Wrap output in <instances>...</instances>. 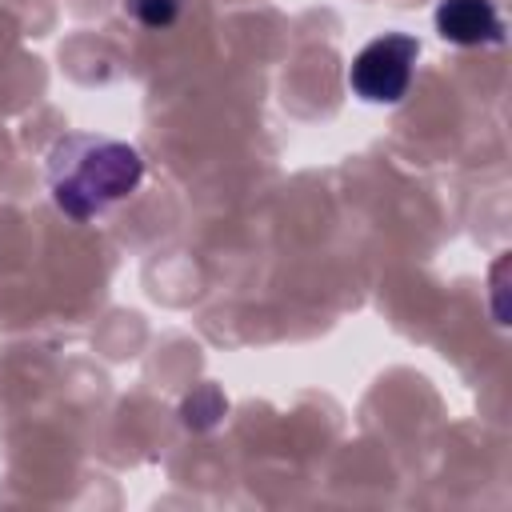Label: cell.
Listing matches in <instances>:
<instances>
[{
  "mask_svg": "<svg viewBox=\"0 0 512 512\" xmlns=\"http://www.w3.org/2000/svg\"><path fill=\"white\" fill-rule=\"evenodd\" d=\"M184 0H124V12H132L144 28H168L176 24Z\"/></svg>",
  "mask_w": 512,
  "mask_h": 512,
  "instance_id": "4",
  "label": "cell"
},
{
  "mask_svg": "<svg viewBox=\"0 0 512 512\" xmlns=\"http://www.w3.org/2000/svg\"><path fill=\"white\" fill-rule=\"evenodd\" d=\"M436 28L448 44H464V48L496 44L504 36V24L492 0H440Z\"/></svg>",
  "mask_w": 512,
  "mask_h": 512,
  "instance_id": "3",
  "label": "cell"
},
{
  "mask_svg": "<svg viewBox=\"0 0 512 512\" xmlns=\"http://www.w3.org/2000/svg\"><path fill=\"white\" fill-rule=\"evenodd\" d=\"M416 56H420V44L412 36H404V32L376 36L372 44H364L356 52V60L348 68V88L360 100L396 104V100H404V92L412 84Z\"/></svg>",
  "mask_w": 512,
  "mask_h": 512,
  "instance_id": "2",
  "label": "cell"
},
{
  "mask_svg": "<svg viewBox=\"0 0 512 512\" xmlns=\"http://www.w3.org/2000/svg\"><path fill=\"white\" fill-rule=\"evenodd\" d=\"M144 176L136 148L104 136H64L48 156V188L64 216L92 220L124 200Z\"/></svg>",
  "mask_w": 512,
  "mask_h": 512,
  "instance_id": "1",
  "label": "cell"
}]
</instances>
